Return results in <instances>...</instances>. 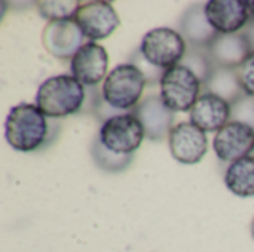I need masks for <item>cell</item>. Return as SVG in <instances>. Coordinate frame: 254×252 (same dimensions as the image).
Segmentation results:
<instances>
[{
  "mask_svg": "<svg viewBox=\"0 0 254 252\" xmlns=\"http://www.w3.org/2000/svg\"><path fill=\"white\" fill-rule=\"evenodd\" d=\"M226 189L238 198L254 196V156L228 165L223 177Z\"/></svg>",
  "mask_w": 254,
  "mask_h": 252,
  "instance_id": "e0dca14e",
  "label": "cell"
},
{
  "mask_svg": "<svg viewBox=\"0 0 254 252\" xmlns=\"http://www.w3.org/2000/svg\"><path fill=\"white\" fill-rule=\"evenodd\" d=\"M232 120V105L211 92H202L189 111V122L207 132H219Z\"/></svg>",
  "mask_w": 254,
  "mask_h": 252,
  "instance_id": "5bb4252c",
  "label": "cell"
},
{
  "mask_svg": "<svg viewBox=\"0 0 254 252\" xmlns=\"http://www.w3.org/2000/svg\"><path fill=\"white\" fill-rule=\"evenodd\" d=\"M97 137L107 150L121 156H134L141 147L146 132L132 113H121L103 122Z\"/></svg>",
  "mask_w": 254,
  "mask_h": 252,
  "instance_id": "8992f818",
  "label": "cell"
},
{
  "mask_svg": "<svg viewBox=\"0 0 254 252\" xmlns=\"http://www.w3.org/2000/svg\"><path fill=\"white\" fill-rule=\"evenodd\" d=\"M74 22L88 42H97L112 36L121 25V18L110 1L95 0L80 3L74 15Z\"/></svg>",
  "mask_w": 254,
  "mask_h": 252,
  "instance_id": "52a82bcc",
  "label": "cell"
},
{
  "mask_svg": "<svg viewBox=\"0 0 254 252\" xmlns=\"http://www.w3.org/2000/svg\"><path fill=\"white\" fill-rule=\"evenodd\" d=\"M252 236H253V239H254V220H253V223H252Z\"/></svg>",
  "mask_w": 254,
  "mask_h": 252,
  "instance_id": "cb8c5ba5",
  "label": "cell"
},
{
  "mask_svg": "<svg viewBox=\"0 0 254 252\" xmlns=\"http://www.w3.org/2000/svg\"><path fill=\"white\" fill-rule=\"evenodd\" d=\"M131 113L141 122L146 138L156 143L168 140L174 126V111L164 104L159 94L144 97Z\"/></svg>",
  "mask_w": 254,
  "mask_h": 252,
  "instance_id": "4fadbf2b",
  "label": "cell"
},
{
  "mask_svg": "<svg viewBox=\"0 0 254 252\" xmlns=\"http://www.w3.org/2000/svg\"><path fill=\"white\" fill-rule=\"evenodd\" d=\"M149 80L143 70L134 62L113 67L101 83V98L118 113H131L143 98Z\"/></svg>",
  "mask_w": 254,
  "mask_h": 252,
  "instance_id": "3957f363",
  "label": "cell"
},
{
  "mask_svg": "<svg viewBox=\"0 0 254 252\" xmlns=\"http://www.w3.org/2000/svg\"><path fill=\"white\" fill-rule=\"evenodd\" d=\"M82 1L74 0H49V1H37V10L39 13L48 21H65V19H74V15L79 9Z\"/></svg>",
  "mask_w": 254,
  "mask_h": 252,
  "instance_id": "44dd1931",
  "label": "cell"
},
{
  "mask_svg": "<svg viewBox=\"0 0 254 252\" xmlns=\"http://www.w3.org/2000/svg\"><path fill=\"white\" fill-rule=\"evenodd\" d=\"M46 117L36 104L19 102L13 105L4 120L6 143L21 153H33L55 140L58 125Z\"/></svg>",
  "mask_w": 254,
  "mask_h": 252,
  "instance_id": "6da1fadb",
  "label": "cell"
},
{
  "mask_svg": "<svg viewBox=\"0 0 254 252\" xmlns=\"http://www.w3.org/2000/svg\"><path fill=\"white\" fill-rule=\"evenodd\" d=\"M237 76L244 94L254 98V52L237 68Z\"/></svg>",
  "mask_w": 254,
  "mask_h": 252,
  "instance_id": "7402d4cb",
  "label": "cell"
},
{
  "mask_svg": "<svg viewBox=\"0 0 254 252\" xmlns=\"http://www.w3.org/2000/svg\"><path fill=\"white\" fill-rule=\"evenodd\" d=\"M180 64L188 67V68H190L198 76V79L202 82L204 86L207 85L208 79L211 77V74L216 70L213 61L210 58L208 48H192V46H188L186 55H185V58H183V61Z\"/></svg>",
  "mask_w": 254,
  "mask_h": 252,
  "instance_id": "ffe728a7",
  "label": "cell"
},
{
  "mask_svg": "<svg viewBox=\"0 0 254 252\" xmlns=\"http://www.w3.org/2000/svg\"><path fill=\"white\" fill-rule=\"evenodd\" d=\"M188 46L192 48H210L219 33L211 27L207 19L204 4L189 6L179 19V30Z\"/></svg>",
  "mask_w": 254,
  "mask_h": 252,
  "instance_id": "2e32d148",
  "label": "cell"
},
{
  "mask_svg": "<svg viewBox=\"0 0 254 252\" xmlns=\"http://www.w3.org/2000/svg\"><path fill=\"white\" fill-rule=\"evenodd\" d=\"M253 52V43L246 31L237 34H219L208 48L214 67L229 70H237Z\"/></svg>",
  "mask_w": 254,
  "mask_h": 252,
  "instance_id": "9a60e30c",
  "label": "cell"
},
{
  "mask_svg": "<svg viewBox=\"0 0 254 252\" xmlns=\"http://www.w3.org/2000/svg\"><path fill=\"white\" fill-rule=\"evenodd\" d=\"M88 89L71 74L48 77L37 88L34 104L49 119H61L77 114L88 100Z\"/></svg>",
  "mask_w": 254,
  "mask_h": 252,
  "instance_id": "7a4b0ae2",
  "label": "cell"
},
{
  "mask_svg": "<svg viewBox=\"0 0 254 252\" xmlns=\"http://www.w3.org/2000/svg\"><path fill=\"white\" fill-rule=\"evenodd\" d=\"M109 53L97 42H86L70 59V73L85 88L103 83L109 71Z\"/></svg>",
  "mask_w": 254,
  "mask_h": 252,
  "instance_id": "30bf717a",
  "label": "cell"
},
{
  "mask_svg": "<svg viewBox=\"0 0 254 252\" xmlns=\"http://www.w3.org/2000/svg\"><path fill=\"white\" fill-rule=\"evenodd\" d=\"M171 156L182 165L199 163L208 150L207 134L190 122L176 123L168 135Z\"/></svg>",
  "mask_w": 254,
  "mask_h": 252,
  "instance_id": "8fae6325",
  "label": "cell"
},
{
  "mask_svg": "<svg viewBox=\"0 0 254 252\" xmlns=\"http://www.w3.org/2000/svg\"><path fill=\"white\" fill-rule=\"evenodd\" d=\"M91 156L94 163L104 172H110V174H119L124 172L131 163L134 156H121L116 154L110 150H107L100 138L95 135L92 143H91Z\"/></svg>",
  "mask_w": 254,
  "mask_h": 252,
  "instance_id": "d6986e66",
  "label": "cell"
},
{
  "mask_svg": "<svg viewBox=\"0 0 254 252\" xmlns=\"http://www.w3.org/2000/svg\"><path fill=\"white\" fill-rule=\"evenodd\" d=\"M204 92H211L226 100L231 105H235L244 97H247L238 82L237 70L229 68H216L207 85L204 86Z\"/></svg>",
  "mask_w": 254,
  "mask_h": 252,
  "instance_id": "ac0fdd59",
  "label": "cell"
},
{
  "mask_svg": "<svg viewBox=\"0 0 254 252\" xmlns=\"http://www.w3.org/2000/svg\"><path fill=\"white\" fill-rule=\"evenodd\" d=\"M188 50V43L182 34L170 27L149 30L140 43L138 53L146 64L161 73L179 65Z\"/></svg>",
  "mask_w": 254,
  "mask_h": 252,
  "instance_id": "277c9868",
  "label": "cell"
},
{
  "mask_svg": "<svg viewBox=\"0 0 254 252\" xmlns=\"http://www.w3.org/2000/svg\"><path fill=\"white\" fill-rule=\"evenodd\" d=\"M213 150L220 162L232 163L252 156L254 151V128L238 120H231L214 134Z\"/></svg>",
  "mask_w": 254,
  "mask_h": 252,
  "instance_id": "ba28073f",
  "label": "cell"
},
{
  "mask_svg": "<svg viewBox=\"0 0 254 252\" xmlns=\"http://www.w3.org/2000/svg\"><path fill=\"white\" fill-rule=\"evenodd\" d=\"M79 25L74 19L51 21L45 25L42 33V43L45 50L58 59H71L76 52L86 43Z\"/></svg>",
  "mask_w": 254,
  "mask_h": 252,
  "instance_id": "7c38bea8",
  "label": "cell"
},
{
  "mask_svg": "<svg viewBox=\"0 0 254 252\" xmlns=\"http://www.w3.org/2000/svg\"><path fill=\"white\" fill-rule=\"evenodd\" d=\"M202 92V82L190 68L182 64L164 71L161 76L159 95L164 104L174 113H189Z\"/></svg>",
  "mask_w": 254,
  "mask_h": 252,
  "instance_id": "5b68a950",
  "label": "cell"
},
{
  "mask_svg": "<svg viewBox=\"0 0 254 252\" xmlns=\"http://www.w3.org/2000/svg\"><path fill=\"white\" fill-rule=\"evenodd\" d=\"M250 7H252V15H253V21H254V1H250Z\"/></svg>",
  "mask_w": 254,
  "mask_h": 252,
  "instance_id": "603a6c76",
  "label": "cell"
},
{
  "mask_svg": "<svg viewBox=\"0 0 254 252\" xmlns=\"http://www.w3.org/2000/svg\"><path fill=\"white\" fill-rule=\"evenodd\" d=\"M205 15L219 34H237L253 21L250 1L247 0H210L204 3Z\"/></svg>",
  "mask_w": 254,
  "mask_h": 252,
  "instance_id": "9c48e42d",
  "label": "cell"
}]
</instances>
